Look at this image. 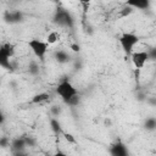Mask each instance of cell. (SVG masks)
Instances as JSON below:
<instances>
[{
    "label": "cell",
    "mask_w": 156,
    "mask_h": 156,
    "mask_svg": "<svg viewBox=\"0 0 156 156\" xmlns=\"http://www.w3.org/2000/svg\"><path fill=\"white\" fill-rule=\"evenodd\" d=\"M58 34H57V32H50L48 35H46V43L50 45V44H55L57 40H58Z\"/></svg>",
    "instance_id": "cell-16"
},
{
    "label": "cell",
    "mask_w": 156,
    "mask_h": 156,
    "mask_svg": "<svg viewBox=\"0 0 156 156\" xmlns=\"http://www.w3.org/2000/svg\"><path fill=\"white\" fill-rule=\"evenodd\" d=\"M54 56H55V60H56L58 63H66V62H68L69 58H71V56H69L66 51H63V50L56 51Z\"/></svg>",
    "instance_id": "cell-13"
},
{
    "label": "cell",
    "mask_w": 156,
    "mask_h": 156,
    "mask_svg": "<svg viewBox=\"0 0 156 156\" xmlns=\"http://www.w3.org/2000/svg\"><path fill=\"white\" fill-rule=\"evenodd\" d=\"M4 121H5V117H4V115L0 112V124H2V123H4Z\"/></svg>",
    "instance_id": "cell-28"
},
{
    "label": "cell",
    "mask_w": 156,
    "mask_h": 156,
    "mask_svg": "<svg viewBox=\"0 0 156 156\" xmlns=\"http://www.w3.org/2000/svg\"><path fill=\"white\" fill-rule=\"evenodd\" d=\"M39 71H40L39 65H38L37 62L32 61V62H30V65H29V73H30V74H33V76H37V74L39 73Z\"/></svg>",
    "instance_id": "cell-17"
},
{
    "label": "cell",
    "mask_w": 156,
    "mask_h": 156,
    "mask_svg": "<svg viewBox=\"0 0 156 156\" xmlns=\"http://www.w3.org/2000/svg\"><path fill=\"white\" fill-rule=\"evenodd\" d=\"M0 85H1V79H0Z\"/></svg>",
    "instance_id": "cell-30"
},
{
    "label": "cell",
    "mask_w": 156,
    "mask_h": 156,
    "mask_svg": "<svg viewBox=\"0 0 156 156\" xmlns=\"http://www.w3.org/2000/svg\"><path fill=\"white\" fill-rule=\"evenodd\" d=\"M118 41L121 44V48H122L123 52L127 56H130V54L133 52L134 46L139 43V37L134 33H123L118 38Z\"/></svg>",
    "instance_id": "cell-3"
},
{
    "label": "cell",
    "mask_w": 156,
    "mask_h": 156,
    "mask_svg": "<svg viewBox=\"0 0 156 156\" xmlns=\"http://www.w3.org/2000/svg\"><path fill=\"white\" fill-rule=\"evenodd\" d=\"M136 100L138 101H146V95L144 93H138L136 94Z\"/></svg>",
    "instance_id": "cell-24"
},
{
    "label": "cell",
    "mask_w": 156,
    "mask_h": 156,
    "mask_svg": "<svg viewBox=\"0 0 156 156\" xmlns=\"http://www.w3.org/2000/svg\"><path fill=\"white\" fill-rule=\"evenodd\" d=\"M13 156H28V154H26L24 151H21V152H15Z\"/></svg>",
    "instance_id": "cell-27"
},
{
    "label": "cell",
    "mask_w": 156,
    "mask_h": 156,
    "mask_svg": "<svg viewBox=\"0 0 156 156\" xmlns=\"http://www.w3.org/2000/svg\"><path fill=\"white\" fill-rule=\"evenodd\" d=\"M130 60L134 65V67L140 71L145 63L149 61V55H147V51H133L130 54Z\"/></svg>",
    "instance_id": "cell-6"
},
{
    "label": "cell",
    "mask_w": 156,
    "mask_h": 156,
    "mask_svg": "<svg viewBox=\"0 0 156 156\" xmlns=\"http://www.w3.org/2000/svg\"><path fill=\"white\" fill-rule=\"evenodd\" d=\"M23 139H24L27 146H35V144H37V140L33 136H23Z\"/></svg>",
    "instance_id": "cell-19"
},
{
    "label": "cell",
    "mask_w": 156,
    "mask_h": 156,
    "mask_svg": "<svg viewBox=\"0 0 156 156\" xmlns=\"http://www.w3.org/2000/svg\"><path fill=\"white\" fill-rule=\"evenodd\" d=\"M144 128L149 132H154L156 129V118L155 117H149L146 118L145 123H144Z\"/></svg>",
    "instance_id": "cell-14"
},
{
    "label": "cell",
    "mask_w": 156,
    "mask_h": 156,
    "mask_svg": "<svg viewBox=\"0 0 156 156\" xmlns=\"http://www.w3.org/2000/svg\"><path fill=\"white\" fill-rule=\"evenodd\" d=\"M28 46L40 61H44L45 54H46L48 48H49V44L46 41H43V40L38 39V38H33V39H30L28 41Z\"/></svg>",
    "instance_id": "cell-4"
},
{
    "label": "cell",
    "mask_w": 156,
    "mask_h": 156,
    "mask_svg": "<svg viewBox=\"0 0 156 156\" xmlns=\"http://www.w3.org/2000/svg\"><path fill=\"white\" fill-rule=\"evenodd\" d=\"M134 11V9H132L130 6H128V5H126L122 10H119V12H118V18H123V17H127V16H129L132 12Z\"/></svg>",
    "instance_id": "cell-15"
},
{
    "label": "cell",
    "mask_w": 156,
    "mask_h": 156,
    "mask_svg": "<svg viewBox=\"0 0 156 156\" xmlns=\"http://www.w3.org/2000/svg\"><path fill=\"white\" fill-rule=\"evenodd\" d=\"M15 55V46L11 43H4L0 44V66L5 69L11 71L12 63L10 61V58Z\"/></svg>",
    "instance_id": "cell-2"
},
{
    "label": "cell",
    "mask_w": 156,
    "mask_h": 156,
    "mask_svg": "<svg viewBox=\"0 0 156 156\" xmlns=\"http://www.w3.org/2000/svg\"><path fill=\"white\" fill-rule=\"evenodd\" d=\"M26 147H27V145H26V141H24L23 136H22V138H15V139H12V140L10 141V149H11V151H12L13 154H15V152L24 151Z\"/></svg>",
    "instance_id": "cell-9"
},
{
    "label": "cell",
    "mask_w": 156,
    "mask_h": 156,
    "mask_svg": "<svg viewBox=\"0 0 156 156\" xmlns=\"http://www.w3.org/2000/svg\"><path fill=\"white\" fill-rule=\"evenodd\" d=\"M51 156H67V155H66L63 151H60V150H58V151H56L55 154H52Z\"/></svg>",
    "instance_id": "cell-26"
},
{
    "label": "cell",
    "mask_w": 156,
    "mask_h": 156,
    "mask_svg": "<svg viewBox=\"0 0 156 156\" xmlns=\"http://www.w3.org/2000/svg\"><path fill=\"white\" fill-rule=\"evenodd\" d=\"M79 102H80V95L78 94V95H76L74 98H72L67 105H69V106H77Z\"/></svg>",
    "instance_id": "cell-21"
},
{
    "label": "cell",
    "mask_w": 156,
    "mask_h": 156,
    "mask_svg": "<svg viewBox=\"0 0 156 156\" xmlns=\"http://www.w3.org/2000/svg\"><path fill=\"white\" fill-rule=\"evenodd\" d=\"M105 124H106V126H111V119H108V118L105 119Z\"/></svg>",
    "instance_id": "cell-29"
},
{
    "label": "cell",
    "mask_w": 156,
    "mask_h": 156,
    "mask_svg": "<svg viewBox=\"0 0 156 156\" xmlns=\"http://www.w3.org/2000/svg\"><path fill=\"white\" fill-rule=\"evenodd\" d=\"M108 151H110V155L111 156H129V151H128L127 146L122 141L113 143L110 146Z\"/></svg>",
    "instance_id": "cell-8"
},
{
    "label": "cell",
    "mask_w": 156,
    "mask_h": 156,
    "mask_svg": "<svg viewBox=\"0 0 156 156\" xmlns=\"http://www.w3.org/2000/svg\"><path fill=\"white\" fill-rule=\"evenodd\" d=\"M71 49H72L74 52H78L80 48H79V45H78V44H71Z\"/></svg>",
    "instance_id": "cell-25"
},
{
    "label": "cell",
    "mask_w": 156,
    "mask_h": 156,
    "mask_svg": "<svg viewBox=\"0 0 156 156\" xmlns=\"http://www.w3.org/2000/svg\"><path fill=\"white\" fill-rule=\"evenodd\" d=\"M52 21H54V23H56L60 27H68V28H72L73 23H74L73 22V17L65 9H57L55 11Z\"/></svg>",
    "instance_id": "cell-5"
},
{
    "label": "cell",
    "mask_w": 156,
    "mask_h": 156,
    "mask_svg": "<svg viewBox=\"0 0 156 156\" xmlns=\"http://www.w3.org/2000/svg\"><path fill=\"white\" fill-rule=\"evenodd\" d=\"M50 99H51V95H50L49 93H40V94L34 95V96L30 99L29 102L33 104V105H43V104L50 101Z\"/></svg>",
    "instance_id": "cell-10"
},
{
    "label": "cell",
    "mask_w": 156,
    "mask_h": 156,
    "mask_svg": "<svg viewBox=\"0 0 156 156\" xmlns=\"http://www.w3.org/2000/svg\"><path fill=\"white\" fill-rule=\"evenodd\" d=\"M10 139L7 136H0V147H7L10 146Z\"/></svg>",
    "instance_id": "cell-20"
},
{
    "label": "cell",
    "mask_w": 156,
    "mask_h": 156,
    "mask_svg": "<svg viewBox=\"0 0 156 156\" xmlns=\"http://www.w3.org/2000/svg\"><path fill=\"white\" fill-rule=\"evenodd\" d=\"M126 5L130 6L132 9H135L136 7V9H140V10H145V9L149 7L150 2L147 0H136V1H127Z\"/></svg>",
    "instance_id": "cell-11"
},
{
    "label": "cell",
    "mask_w": 156,
    "mask_h": 156,
    "mask_svg": "<svg viewBox=\"0 0 156 156\" xmlns=\"http://www.w3.org/2000/svg\"><path fill=\"white\" fill-rule=\"evenodd\" d=\"M56 94L63 100L65 104H68L69 100L74 98L76 95H78L79 93L77 88H74L73 84L68 79H62L56 87Z\"/></svg>",
    "instance_id": "cell-1"
},
{
    "label": "cell",
    "mask_w": 156,
    "mask_h": 156,
    "mask_svg": "<svg viewBox=\"0 0 156 156\" xmlns=\"http://www.w3.org/2000/svg\"><path fill=\"white\" fill-rule=\"evenodd\" d=\"M4 21L6 23H10V24L22 22L23 21V13L21 11H17V10H7L4 13Z\"/></svg>",
    "instance_id": "cell-7"
},
{
    "label": "cell",
    "mask_w": 156,
    "mask_h": 156,
    "mask_svg": "<svg viewBox=\"0 0 156 156\" xmlns=\"http://www.w3.org/2000/svg\"><path fill=\"white\" fill-rule=\"evenodd\" d=\"M50 127H51V130L56 134V135H62V133H63V129H62V126H61V123L58 122V119L57 118H55V117H52L51 119H50Z\"/></svg>",
    "instance_id": "cell-12"
},
{
    "label": "cell",
    "mask_w": 156,
    "mask_h": 156,
    "mask_svg": "<svg viewBox=\"0 0 156 156\" xmlns=\"http://www.w3.org/2000/svg\"><path fill=\"white\" fill-rule=\"evenodd\" d=\"M147 55H149V60H155L156 58V50L154 48H151L149 51H147Z\"/></svg>",
    "instance_id": "cell-23"
},
{
    "label": "cell",
    "mask_w": 156,
    "mask_h": 156,
    "mask_svg": "<svg viewBox=\"0 0 156 156\" xmlns=\"http://www.w3.org/2000/svg\"><path fill=\"white\" fill-rule=\"evenodd\" d=\"M62 135H63V138H65V140H66L67 143H69V144H76V143H77L76 138H74V136H73L71 133L63 132V133H62Z\"/></svg>",
    "instance_id": "cell-18"
},
{
    "label": "cell",
    "mask_w": 156,
    "mask_h": 156,
    "mask_svg": "<svg viewBox=\"0 0 156 156\" xmlns=\"http://www.w3.org/2000/svg\"><path fill=\"white\" fill-rule=\"evenodd\" d=\"M61 111H62V110H61V107H60V106H57V105H55V106H52V107L50 108V112L52 113V116H54V117L58 116V115L61 113Z\"/></svg>",
    "instance_id": "cell-22"
}]
</instances>
